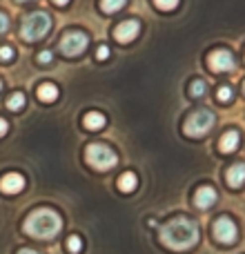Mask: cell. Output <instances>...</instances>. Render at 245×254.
<instances>
[{"label":"cell","mask_w":245,"mask_h":254,"mask_svg":"<svg viewBox=\"0 0 245 254\" xmlns=\"http://www.w3.org/2000/svg\"><path fill=\"white\" fill-rule=\"evenodd\" d=\"M201 239L198 225L187 216H176L161 228V241L172 250H189Z\"/></svg>","instance_id":"obj_1"},{"label":"cell","mask_w":245,"mask_h":254,"mask_svg":"<svg viewBox=\"0 0 245 254\" xmlns=\"http://www.w3.org/2000/svg\"><path fill=\"white\" fill-rule=\"evenodd\" d=\"M22 230L34 239H54L62 230V221L54 210L40 207V210H34L25 219Z\"/></svg>","instance_id":"obj_2"},{"label":"cell","mask_w":245,"mask_h":254,"mask_svg":"<svg viewBox=\"0 0 245 254\" xmlns=\"http://www.w3.org/2000/svg\"><path fill=\"white\" fill-rule=\"evenodd\" d=\"M49 27H52V20L45 11H34L22 20L20 27V36L27 40V43H34V40H40L47 36Z\"/></svg>","instance_id":"obj_3"},{"label":"cell","mask_w":245,"mask_h":254,"mask_svg":"<svg viewBox=\"0 0 245 254\" xmlns=\"http://www.w3.org/2000/svg\"><path fill=\"white\" fill-rule=\"evenodd\" d=\"M85 158L96 170H112L119 163V156L114 154V149H110L107 145H101V143L89 145L87 152H85Z\"/></svg>","instance_id":"obj_4"},{"label":"cell","mask_w":245,"mask_h":254,"mask_svg":"<svg viewBox=\"0 0 245 254\" xmlns=\"http://www.w3.org/2000/svg\"><path fill=\"white\" fill-rule=\"evenodd\" d=\"M212 125H214V114L207 110H198L185 121L183 129L187 136H203L212 129Z\"/></svg>","instance_id":"obj_5"},{"label":"cell","mask_w":245,"mask_h":254,"mask_svg":"<svg viewBox=\"0 0 245 254\" xmlns=\"http://www.w3.org/2000/svg\"><path fill=\"white\" fill-rule=\"evenodd\" d=\"M85 47H87V36L83 31H69L61 40V52L65 56H80L85 52Z\"/></svg>","instance_id":"obj_6"},{"label":"cell","mask_w":245,"mask_h":254,"mask_svg":"<svg viewBox=\"0 0 245 254\" xmlns=\"http://www.w3.org/2000/svg\"><path fill=\"white\" fill-rule=\"evenodd\" d=\"M237 225H234V221H230L228 216H221L219 221L214 223V239L221 243H234L237 241Z\"/></svg>","instance_id":"obj_7"},{"label":"cell","mask_w":245,"mask_h":254,"mask_svg":"<svg viewBox=\"0 0 245 254\" xmlns=\"http://www.w3.org/2000/svg\"><path fill=\"white\" fill-rule=\"evenodd\" d=\"M207 65H210L212 71H216V74H223V71H230L234 67V58H232V54H230L228 49H216V52L210 54V58H207Z\"/></svg>","instance_id":"obj_8"},{"label":"cell","mask_w":245,"mask_h":254,"mask_svg":"<svg viewBox=\"0 0 245 254\" xmlns=\"http://www.w3.org/2000/svg\"><path fill=\"white\" fill-rule=\"evenodd\" d=\"M138 31H140L138 22H136V20H125V22H121V25L114 29V36H116V40H119V43H131V40L138 36Z\"/></svg>","instance_id":"obj_9"},{"label":"cell","mask_w":245,"mask_h":254,"mask_svg":"<svg viewBox=\"0 0 245 254\" xmlns=\"http://www.w3.org/2000/svg\"><path fill=\"white\" fill-rule=\"evenodd\" d=\"M22 188H25V179H22L20 174H16V172L4 174L2 179H0V190H2L4 194H18Z\"/></svg>","instance_id":"obj_10"},{"label":"cell","mask_w":245,"mask_h":254,"mask_svg":"<svg viewBox=\"0 0 245 254\" xmlns=\"http://www.w3.org/2000/svg\"><path fill=\"white\" fill-rule=\"evenodd\" d=\"M214 201H216V192L210 188V185L198 188V192L194 194V205H196L198 210H207V207H210Z\"/></svg>","instance_id":"obj_11"},{"label":"cell","mask_w":245,"mask_h":254,"mask_svg":"<svg viewBox=\"0 0 245 254\" xmlns=\"http://www.w3.org/2000/svg\"><path fill=\"white\" fill-rule=\"evenodd\" d=\"M245 181V165L243 163H237L228 170V185L230 188H241Z\"/></svg>","instance_id":"obj_12"},{"label":"cell","mask_w":245,"mask_h":254,"mask_svg":"<svg viewBox=\"0 0 245 254\" xmlns=\"http://www.w3.org/2000/svg\"><path fill=\"white\" fill-rule=\"evenodd\" d=\"M239 140H241V136H239V131H237V129L225 131L223 138H221V143H219L221 152H234V149L239 147Z\"/></svg>","instance_id":"obj_13"},{"label":"cell","mask_w":245,"mask_h":254,"mask_svg":"<svg viewBox=\"0 0 245 254\" xmlns=\"http://www.w3.org/2000/svg\"><path fill=\"white\" fill-rule=\"evenodd\" d=\"M105 116L103 114H98V112H89V114H85V119H83V125L87 127V129H92V131H96V129H103L105 127Z\"/></svg>","instance_id":"obj_14"},{"label":"cell","mask_w":245,"mask_h":254,"mask_svg":"<svg viewBox=\"0 0 245 254\" xmlns=\"http://www.w3.org/2000/svg\"><path fill=\"white\" fill-rule=\"evenodd\" d=\"M136 185H138V179H136L134 172H125V174H121V179H119V190L121 192H127V194L134 192Z\"/></svg>","instance_id":"obj_15"},{"label":"cell","mask_w":245,"mask_h":254,"mask_svg":"<svg viewBox=\"0 0 245 254\" xmlns=\"http://www.w3.org/2000/svg\"><path fill=\"white\" fill-rule=\"evenodd\" d=\"M38 98L43 103H52V101H56L58 98V87L56 85H52V83H43L38 87Z\"/></svg>","instance_id":"obj_16"},{"label":"cell","mask_w":245,"mask_h":254,"mask_svg":"<svg viewBox=\"0 0 245 254\" xmlns=\"http://www.w3.org/2000/svg\"><path fill=\"white\" fill-rule=\"evenodd\" d=\"M7 107H9V110H11V112L22 110V107H25V94H20V92L11 94V96L7 98Z\"/></svg>","instance_id":"obj_17"},{"label":"cell","mask_w":245,"mask_h":254,"mask_svg":"<svg viewBox=\"0 0 245 254\" xmlns=\"http://www.w3.org/2000/svg\"><path fill=\"white\" fill-rule=\"evenodd\" d=\"M125 2L127 0H101V9L105 13H114V11H119V9L125 7Z\"/></svg>","instance_id":"obj_18"},{"label":"cell","mask_w":245,"mask_h":254,"mask_svg":"<svg viewBox=\"0 0 245 254\" xmlns=\"http://www.w3.org/2000/svg\"><path fill=\"white\" fill-rule=\"evenodd\" d=\"M67 250L71 254H78L83 250V241H80V237H76V234H71L69 239H67Z\"/></svg>","instance_id":"obj_19"},{"label":"cell","mask_w":245,"mask_h":254,"mask_svg":"<svg viewBox=\"0 0 245 254\" xmlns=\"http://www.w3.org/2000/svg\"><path fill=\"white\" fill-rule=\"evenodd\" d=\"M154 4H156L161 11H172V9L179 7V0H154Z\"/></svg>","instance_id":"obj_20"},{"label":"cell","mask_w":245,"mask_h":254,"mask_svg":"<svg viewBox=\"0 0 245 254\" xmlns=\"http://www.w3.org/2000/svg\"><path fill=\"white\" fill-rule=\"evenodd\" d=\"M189 94H192V96H203V94H205V83H203V80H194L192 87H189Z\"/></svg>","instance_id":"obj_21"},{"label":"cell","mask_w":245,"mask_h":254,"mask_svg":"<svg viewBox=\"0 0 245 254\" xmlns=\"http://www.w3.org/2000/svg\"><path fill=\"white\" fill-rule=\"evenodd\" d=\"M0 61H2V63L13 61V49L9 47V45H4V47H0Z\"/></svg>","instance_id":"obj_22"},{"label":"cell","mask_w":245,"mask_h":254,"mask_svg":"<svg viewBox=\"0 0 245 254\" xmlns=\"http://www.w3.org/2000/svg\"><path fill=\"white\" fill-rule=\"evenodd\" d=\"M216 96H219V101H230V98H232V89L228 87V85H223V87L219 89V94H216Z\"/></svg>","instance_id":"obj_23"},{"label":"cell","mask_w":245,"mask_h":254,"mask_svg":"<svg viewBox=\"0 0 245 254\" xmlns=\"http://www.w3.org/2000/svg\"><path fill=\"white\" fill-rule=\"evenodd\" d=\"M52 52H49V49H45V52H40L38 54V63H43V65H47V63H52Z\"/></svg>","instance_id":"obj_24"},{"label":"cell","mask_w":245,"mask_h":254,"mask_svg":"<svg viewBox=\"0 0 245 254\" xmlns=\"http://www.w3.org/2000/svg\"><path fill=\"white\" fill-rule=\"evenodd\" d=\"M107 56H110V49H107L105 45H101V47L96 49V58H98V61H105Z\"/></svg>","instance_id":"obj_25"},{"label":"cell","mask_w":245,"mask_h":254,"mask_svg":"<svg viewBox=\"0 0 245 254\" xmlns=\"http://www.w3.org/2000/svg\"><path fill=\"white\" fill-rule=\"evenodd\" d=\"M7 29H9V18L4 13H0V34H4Z\"/></svg>","instance_id":"obj_26"},{"label":"cell","mask_w":245,"mask_h":254,"mask_svg":"<svg viewBox=\"0 0 245 254\" xmlns=\"http://www.w3.org/2000/svg\"><path fill=\"white\" fill-rule=\"evenodd\" d=\"M7 129H9L7 121H4V119H0V136H4V134H7Z\"/></svg>","instance_id":"obj_27"},{"label":"cell","mask_w":245,"mask_h":254,"mask_svg":"<svg viewBox=\"0 0 245 254\" xmlns=\"http://www.w3.org/2000/svg\"><path fill=\"white\" fill-rule=\"evenodd\" d=\"M18 254H40V252L31 250V248H22V250H18Z\"/></svg>","instance_id":"obj_28"},{"label":"cell","mask_w":245,"mask_h":254,"mask_svg":"<svg viewBox=\"0 0 245 254\" xmlns=\"http://www.w3.org/2000/svg\"><path fill=\"white\" fill-rule=\"evenodd\" d=\"M67 2H69V0H54V4H58V7H65Z\"/></svg>","instance_id":"obj_29"},{"label":"cell","mask_w":245,"mask_h":254,"mask_svg":"<svg viewBox=\"0 0 245 254\" xmlns=\"http://www.w3.org/2000/svg\"><path fill=\"white\" fill-rule=\"evenodd\" d=\"M243 92H245V83H243Z\"/></svg>","instance_id":"obj_30"},{"label":"cell","mask_w":245,"mask_h":254,"mask_svg":"<svg viewBox=\"0 0 245 254\" xmlns=\"http://www.w3.org/2000/svg\"><path fill=\"white\" fill-rule=\"evenodd\" d=\"M20 2H27V0H20Z\"/></svg>","instance_id":"obj_31"},{"label":"cell","mask_w":245,"mask_h":254,"mask_svg":"<svg viewBox=\"0 0 245 254\" xmlns=\"http://www.w3.org/2000/svg\"><path fill=\"white\" fill-rule=\"evenodd\" d=\"M0 87H2V85H0Z\"/></svg>","instance_id":"obj_32"}]
</instances>
